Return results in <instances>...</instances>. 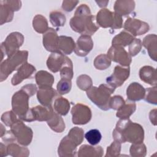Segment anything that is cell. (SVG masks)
<instances>
[{"instance_id": "1", "label": "cell", "mask_w": 157, "mask_h": 157, "mask_svg": "<svg viewBox=\"0 0 157 157\" xmlns=\"http://www.w3.org/2000/svg\"><path fill=\"white\" fill-rule=\"evenodd\" d=\"M112 136L114 140L120 143L140 144L144 141V131L140 124L129 118L120 119L113 131Z\"/></svg>"}, {"instance_id": "2", "label": "cell", "mask_w": 157, "mask_h": 157, "mask_svg": "<svg viewBox=\"0 0 157 157\" xmlns=\"http://www.w3.org/2000/svg\"><path fill=\"white\" fill-rule=\"evenodd\" d=\"M95 17L91 13L90 9L86 4L79 6L70 20V26L73 31L82 35L92 36L99 29Z\"/></svg>"}, {"instance_id": "3", "label": "cell", "mask_w": 157, "mask_h": 157, "mask_svg": "<svg viewBox=\"0 0 157 157\" xmlns=\"http://www.w3.org/2000/svg\"><path fill=\"white\" fill-rule=\"evenodd\" d=\"M31 96L22 88L16 92L12 98V110L20 120L25 121H34L31 109L29 107V99Z\"/></svg>"}, {"instance_id": "4", "label": "cell", "mask_w": 157, "mask_h": 157, "mask_svg": "<svg viewBox=\"0 0 157 157\" xmlns=\"http://www.w3.org/2000/svg\"><path fill=\"white\" fill-rule=\"evenodd\" d=\"M115 90L108 84H101L99 87L91 86L86 91L88 98L95 105L103 110H108L110 109V96Z\"/></svg>"}, {"instance_id": "5", "label": "cell", "mask_w": 157, "mask_h": 157, "mask_svg": "<svg viewBox=\"0 0 157 157\" xmlns=\"http://www.w3.org/2000/svg\"><path fill=\"white\" fill-rule=\"evenodd\" d=\"M28 52L26 50L18 51L10 57L7 58L1 63L0 66V80L1 82L5 80L7 77L14 71L27 61Z\"/></svg>"}, {"instance_id": "6", "label": "cell", "mask_w": 157, "mask_h": 157, "mask_svg": "<svg viewBox=\"0 0 157 157\" xmlns=\"http://www.w3.org/2000/svg\"><path fill=\"white\" fill-rule=\"evenodd\" d=\"M96 21L99 26L113 29L121 28L123 21L121 15L107 9H102L97 13Z\"/></svg>"}, {"instance_id": "7", "label": "cell", "mask_w": 157, "mask_h": 157, "mask_svg": "<svg viewBox=\"0 0 157 157\" xmlns=\"http://www.w3.org/2000/svg\"><path fill=\"white\" fill-rule=\"evenodd\" d=\"M24 42V36L18 32L9 34L5 40L1 44L2 54H6L7 58L16 53Z\"/></svg>"}, {"instance_id": "8", "label": "cell", "mask_w": 157, "mask_h": 157, "mask_svg": "<svg viewBox=\"0 0 157 157\" xmlns=\"http://www.w3.org/2000/svg\"><path fill=\"white\" fill-rule=\"evenodd\" d=\"M10 128V131L18 144L24 146L31 144L33 135V131L23 121L18 120Z\"/></svg>"}, {"instance_id": "9", "label": "cell", "mask_w": 157, "mask_h": 157, "mask_svg": "<svg viewBox=\"0 0 157 157\" xmlns=\"http://www.w3.org/2000/svg\"><path fill=\"white\" fill-rule=\"evenodd\" d=\"M72 121L75 124L83 125L88 123L92 117L91 111L87 105L77 103L71 109Z\"/></svg>"}, {"instance_id": "10", "label": "cell", "mask_w": 157, "mask_h": 157, "mask_svg": "<svg viewBox=\"0 0 157 157\" xmlns=\"http://www.w3.org/2000/svg\"><path fill=\"white\" fill-rule=\"evenodd\" d=\"M21 6L20 1H1V25L12 21L13 17V12L18 11Z\"/></svg>"}, {"instance_id": "11", "label": "cell", "mask_w": 157, "mask_h": 157, "mask_svg": "<svg viewBox=\"0 0 157 157\" xmlns=\"http://www.w3.org/2000/svg\"><path fill=\"white\" fill-rule=\"evenodd\" d=\"M129 74V66L123 67L117 66L114 69L113 74L110 76L107 77L106 82L110 86L116 88L123 84V83L128 78Z\"/></svg>"}, {"instance_id": "12", "label": "cell", "mask_w": 157, "mask_h": 157, "mask_svg": "<svg viewBox=\"0 0 157 157\" xmlns=\"http://www.w3.org/2000/svg\"><path fill=\"white\" fill-rule=\"evenodd\" d=\"M107 55L111 61L117 63L123 67L129 66L131 63V56L123 47L112 46Z\"/></svg>"}, {"instance_id": "13", "label": "cell", "mask_w": 157, "mask_h": 157, "mask_svg": "<svg viewBox=\"0 0 157 157\" xmlns=\"http://www.w3.org/2000/svg\"><path fill=\"white\" fill-rule=\"evenodd\" d=\"M124 29L134 37L145 34L149 30V25L139 19L128 18L124 23Z\"/></svg>"}, {"instance_id": "14", "label": "cell", "mask_w": 157, "mask_h": 157, "mask_svg": "<svg viewBox=\"0 0 157 157\" xmlns=\"http://www.w3.org/2000/svg\"><path fill=\"white\" fill-rule=\"evenodd\" d=\"M93 47V42L91 36L81 35L77 39L74 49L75 53L79 56H85Z\"/></svg>"}, {"instance_id": "15", "label": "cell", "mask_w": 157, "mask_h": 157, "mask_svg": "<svg viewBox=\"0 0 157 157\" xmlns=\"http://www.w3.org/2000/svg\"><path fill=\"white\" fill-rule=\"evenodd\" d=\"M36 68L32 64L26 62L23 64L13 76L11 83L13 85H17L23 80L31 77L36 71Z\"/></svg>"}, {"instance_id": "16", "label": "cell", "mask_w": 157, "mask_h": 157, "mask_svg": "<svg viewBox=\"0 0 157 157\" xmlns=\"http://www.w3.org/2000/svg\"><path fill=\"white\" fill-rule=\"evenodd\" d=\"M78 145L67 135L61 140L58 149V155L63 156H76V150Z\"/></svg>"}, {"instance_id": "17", "label": "cell", "mask_w": 157, "mask_h": 157, "mask_svg": "<svg viewBox=\"0 0 157 157\" xmlns=\"http://www.w3.org/2000/svg\"><path fill=\"white\" fill-rule=\"evenodd\" d=\"M58 38L56 31L52 28H49L48 30L43 34V45L45 49L52 53L58 52Z\"/></svg>"}, {"instance_id": "18", "label": "cell", "mask_w": 157, "mask_h": 157, "mask_svg": "<svg viewBox=\"0 0 157 157\" xmlns=\"http://www.w3.org/2000/svg\"><path fill=\"white\" fill-rule=\"evenodd\" d=\"M58 93L53 88L39 89L37 92V98L42 105L52 108V102L58 98Z\"/></svg>"}, {"instance_id": "19", "label": "cell", "mask_w": 157, "mask_h": 157, "mask_svg": "<svg viewBox=\"0 0 157 157\" xmlns=\"http://www.w3.org/2000/svg\"><path fill=\"white\" fill-rule=\"evenodd\" d=\"M67 58V56L61 53H52L47 60V66L52 72H57L66 63Z\"/></svg>"}, {"instance_id": "20", "label": "cell", "mask_w": 157, "mask_h": 157, "mask_svg": "<svg viewBox=\"0 0 157 157\" xmlns=\"http://www.w3.org/2000/svg\"><path fill=\"white\" fill-rule=\"evenodd\" d=\"M145 95V89L139 83L132 82L127 88L126 96L130 101H140L144 98Z\"/></svg>"}, {"instance_id": "21", "label": "cell", "mask_w": 157, "mask_h": 157, "mask_svg": "<svg viewBox=\"0 0 157 157\" xmlns=\"http://www.w3.org/2000/svg\"><path fill=\"white\" fill-rule=\"evenodd\" d=\"M31 109L34 121H47L52 118L55 112L52 107H47L44 105H37L32 107Z\"/></svg>"}, {"instance_id": "22", "label": "cell", "mask_w": 157, "mask_h": 157, "mask_svg": "<svg viewBox=\"0 0 157 157\" xmlns=\"http://www.w3.org/2000/svg\"><path fill=\"white\" fill-rule=\"evenodd\" d=\"M75 44L71 37L60 36L58 38V51L63 55H70L74 51Z\"/></svg>"}, {"instance_id": "23", "label": "cell", "mask_w": 157, "mask_h": 157, "mask_svg": "<svg viewBox=\"0 0 157 157\" xmlns=\"http://www.w3.org/2000/svg\"><path fill=\"white\" fill-rule=\"evenodd\" d=\"M36 82L39 89L52 88L54 83V77L52 74L45 71H39L35 75Z\"/></svg>"}, {"instance_id": "24", "label": "cell", "mask_w": 157, "mask_h": 157, "mask_svg": "<svg viewBox=\"0 0 157 157\" xmlns=\"http://www.w3.org/2000/svg\"><path fill=\"white\" fill-rule=\"evenodd\" d=\"M139 77L144 82L151 85H156V72L154 67L150 66H143L139 71Z\"/></svg>"}, {"instance_id": "25", "label": "cell", "mask_w": 157, "mask_h": 157, "mask_svg": "<svg viewBox=\"0 0 157 157\" xmlns=\"http://www.w3.org/2000/svg\"><path fill=\"white\" fill-rule=\"evenodd\" d=\"M142 45L148 50L150 57L156 61L157 58V36L155 34H151L145 36L143 40Z\"/></svg>"}, {"instance_id": "26", "label": "cell", "mask_w": 157, "mask_h": 157, "mask_svg": "<svg viewBox=\"0 0 157 157\" xmlns=\"http://www.w3.org/2000/svg\"><path fill=\"white\" fill-rule=\"evenodd\" d=\"M134 7L135 2L134 1L118 0L115 1L113 9L115 13L122 17L132 12L134 10Z\"/></svg>"}, {"instance_id": "27", "label": "cell", "mask_w": 157, "mask_h": 157, "mask_svg": "<svg viewBox=\"0 0 157 157\" xmlns=\"http://www.w3.org/2000/svg\"><path fill=\"white\" fill-rule=\"evenodd\" d=\"M103 152L104 150L101 146L93 147L85 144L80 147L77 156L79 157H100L103 155Z\"/></svg>"}, {"instance_id": "28", "label": "cell", "mask_w": 157, "mask_h": 157, "mask_svg": "<svg viewBox=\"0 0 157 157\" xmlns=\"http://www.w3.org/2000/svg\"><path fill=\"white\" fill-rule=\"evenodd\" d=\"M134 37L129 33L124 30L120 33L118 35L115 36L112 41V46L124 47L129 45Z\"/></svg>"}, {"instance_id": "29", "label": "cell", "mask_w": 157, "mask_h": 157, "mask_svg": "<svg viewBox=\"0 0 157 157\" xmlns=\"http://www.w3.org/2000/svg\"><path fill=\"white\" fill-rule=\"evenodd\" d=\"M53 103V109L56 113L63 116L67 115L70 109V103L67 99L63 97H58Z\"/></svg>"}, {"instance_id": "30", "label": "cell", "mask_w": 157, "mask_h": 157, "mask_svg": "<svg viewBox=\"0 0 157 157\" xmlns=\"http://www.w3.org/2000/svg\"><path fill=\"white\" fill-rule=\"evenodd\" d=\"M47 124L54 131L61 133L65 129V124L63 119L55 112L52 118L47 121Z\"/></svg>"}, {"instance_id": "31", "label": "cell", "mask_w": 157, "mask_h": 157, "mask_svg": "<svg viewBox=\"0 0 157 157\" xmlns=\"http://www.w3.org/2000/svg\"><path fill=\"white\" fill-rule=\"evenodd\" d=\"M6 147L7 154L10 155V156L23 157L28 156L29 155V151L27 148L20 147L13 142H10V144H8Z\"/></svg>"}, {"instance_id": "32", "label": "cell", "mask_w": 157, "mask_h": 157, "mask_svg": "<svg viewBox=\"0 0 157 157\" xmlns=\"http://www.w3.org/2000/svg\"><path fill=\"white\" fill-rule=\"evenodd\" d=\"M33 26L34 30L40 34L45 33L48 29V21L45 17L42 15H36L33 20Z\"/></svg>"}, {"instance_id": "33", "label": "cell", "mask_w": 157, "mask_h": 157, "mask_svg": "<svg viewBox=\"0 0 157 157\" xmlns=\"http://www.w3.org/2000/svg\"><path fill=\"white\" fill-rule=\"evenodd\" d=\"M136 109V105L134 102L124 103L120 107L116 113V116L120 119H126L133 114Z\"/></svg>"}, {"instance_id": "34", "label": "cell", "mask_w": 157, "mask_h": 157, "mask_svg": "<svg viewBox=\"0 0 157 157\" xmlns=\"http://www.w3.org/2000/svg\"><path fill=\"white\" fill-rule=\"evenodd\" d=\"M111 64V60L107 54H101L94 60V66L98 70H105Z\"/></svg>"}, {"instance_id": "35", "label": "cell", "mask_w": 157, "mask_h": 157, "mask_svg": "<svg viewBox=\"0 0 157 157\" xmlns=\"http://www.w3.org/2000/svg\"><path fill=\"white\" fill-rule=\"evenodd\" d=\"M65 15L59 11H53L50 13V21L55 27L63 26L66 23Z\"/></svg>"}, {"instance_id": "36", "label": "cell", "mask_w": 157, "mask_h": 157, "mask_svg": "<svg viewBox=\"0 0 157 157\" xmlns=\"http://www.w3.org/2000/svg\"><path fill=\"white\" fill-rule=\"evenodd\" d=\"M59 72H60V76L61 78L72 80L74 75V72H73L72 62L70 59V58L67 57L66 63L60 69Z\"/></svg>"}, {"instance_id": "37", "label": "cell", "mask_w": 157, "mask_h": 157, "mask_svg": "<svg viewBox=\"0 0 157 157\" xmlns=\"http://www.w3.org/2000/svg\"><path fill=\"white\" fill-rule=\"evenodd\" d=\"M85 137L90 144L96 145L101 140V134L97 129H93L87 131L85 134Z\"/></svg>"}, {"instance_id": "38", "label": "cell", "mask_w": 157, "mask_h": 157, "mask_svg": "<svg viewBox=\"0 0 157 157\" xmlns=\"http://www.w3.org/2000/svg\"><path fill=\"white\" fill-rule=\"evenodd\" d=\"M83 130L78 127H74L69 131L67 136L77 145H80L83 140Z\"/></svg>"}, {"instance_id": "39", "label": "cell", "mask_w": 157, "mask_h": 157, "mask_svg": "<svg viewBox=\"0 0 157 157\" xmlns=\"http://www.w3.org/2000/svg\"><path fill=\"white\" fill-rule=\"evenodd\" d=\"M146 152L147 148L143 143L133 144L129 149L130 155L134 157H144L146 155Z\"/></svg>"}, {"instance_id": "40", "label": "cell", "mask_w": 157, "mask_h": 157, "mask_svg": "<svg viewBox=\"0 0 157 157\" xmlns=\"http://www.w3.org/2000/svg\"><path fill=\"white\" fill-rule=\"evenodd\" d=\"M78 87L83 91H87L92 86V80L87 75L83 74L78 76L76 80Z\"/></svg>"}, {"instance_id": "41", "label": "cell", "mask_w": 157, "mask_h": 157, "mask_svg": "<svg viewBox=\"0 0 157 157\" xmlns=\"http://www.w3.org/2000/svg\"><path fill=\"white\" fill-rule=\"evenodd\" d=\"M72 87L71 80L61 78L56 85L57 92L60 94H66L68 93Z\"/></svg>"}, {"instance_id": "42", "label": "cell", "mask_w": 157, "mask_h": 157, "mask_svg": "<svg viewBox=\"0 0 157 157\" xmlns=\"http://www.w3.org/2000/svg\"><path fill=\"white\" fill-rule=\"evenodd\" d=\"M1 121L7 126L11 127L18 120L17 118L16 113L13 111H8L4 112L1 116Z\"/></svg>"}, {"instance_id": "43", "label": "cell", "mask_w": 157, "mask_h": 157, "mask_svg": "<svg viewBox=\"0 0 157 157\" xmlns=\"http://www.w3.org/2000/svg\"><path fill=\"white\" fill-rule=\"evenodd\" d=\"M121 151V143L117 140L114 141L107 148L105 157L107 156H118L120 155Z\"/></svg>"}, {"instance_id": "44", "label": "cell", "mask_w": 157, "mask_h": 157, "mask_svg": "<svg viewBox=\"0 0 157 157\" xmlns=\"http://www.w3.org/2000/svg\"><path fill=\"white\" fill-rule=\"evenodd\" d=\"M145 100L150 104L156 105L157 104V88L155 86L153 88H148L145 90Z\"/></svg>"}, {"instance_id": "45", "label": "cell", "mask_w": 157, "mask_h": 157, "mask_svg": "<svg viewBox=\"0 0 157 157\" xmlns=\"http://www.w3.org/2000/svg\"><path fill=\"white\" fill-rule=\"evenodd\" d=\"M142 46V41L139 39L134 38L129 45V54L131 56H134L140 51Z\"/></svg>"}, {"instance_id": "46", "label": "cell", "mask_w": 157, "mask_h": 157, "mask_svg": "<svg viewBox=\"0 0 157 157\" xmlns=\"http://www.w3.org/2000/svg\"><path fill=\"white\" fill-rule=\"evenodd\" d=\"M125 103L124 100L121 96H114L111 97L109 102L110 109L114 110H118L120 107H121Z\"/></svg>"}, {"instance_id": "47", "label": "cell", "mask_w": 157, "mask_h": 157, "mask_svg": "<svg viewBox=\"0 0 157 157\" xmlns=\"http://www.w3.org/2000/svg\"><path fill=\"white\" fill-rule=\"evenodd\" d=\"M79 2L78 1H64L62 3V9L66 12H71Z\"/></svg>"}, {"instance_id": "48", "label": "cell", "mask_w": 157, "mask_h": 157, "mask_svg": "<svg viewBox=\"0 0 157 157\" xmlns=\"http://www.w3.org/2000/svg\"><path fill=\"white\" fill-rule=\"evenodd\" d=\"M156 109H154L151 110L150 113V120L151 123H153L154 125L156 124Z\"/></svg>"}, {"instance_id": "49", "label": "cell", "mask_w": 157, "mask_h": 157, "mask_svg": "<svg viewBox=\"0 0 157 157\" xmlns=\"http://www.w3.org/2000/svg\"><path fill=\"white\" fill-rule=\"evenodd\" d=\"M0 153L1 156H7L8 155L7 152V147L5 146L2 142L0 144Z\"/></svg>"}, {"instance_id": "50", "label": "cell", "mask_w": 157, "mask_h": 157, "mask_svg": "<svg viewBox=\"0 0 157 157\" xmlns=\"http://www.w3.org/2000/svg\"><path fill=\"white\" fill-rule=\"evenodd\" d=\"M96 2L98 4V6L101 7H106L107 6V4L109 3V1H96Z\"/></svg>"}]
</instances>
